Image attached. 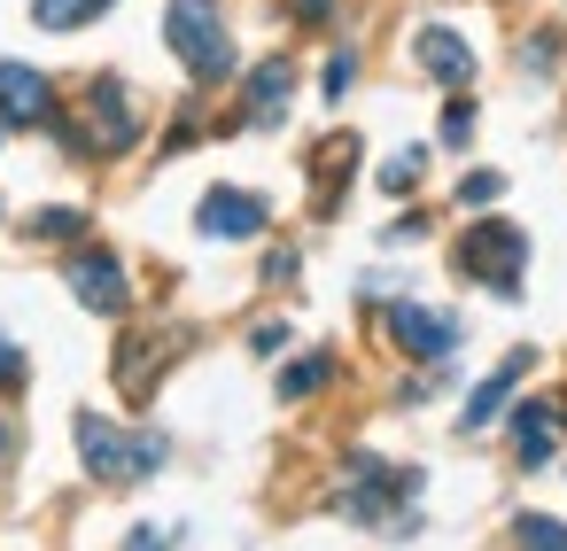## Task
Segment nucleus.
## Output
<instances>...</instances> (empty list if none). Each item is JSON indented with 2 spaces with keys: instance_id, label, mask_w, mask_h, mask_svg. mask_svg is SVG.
I'll use <instances>...</instances> for the list:
<instances>
[{
  "instance_id": "nucleus-1",
  "label": "nucleus",
  "mask_w": 567,
  "mask_h": 551,
  "mask_svg": "<svg viewBox=\"0 0 567 551\" xmlns=\"http://www.w3.org/2000/svg\"><path fill=\"white\" fill-rule=\"evenodd\" d=\"M412 489L420 474L412 466H381V458H350V489H342V512L358 528H381V536H412L420 512H412Z\"/></svg>"
},
{
  "instance_id": "nucleus-2",
  "label": "nucleus",
  "mask_w": 567,
  "mask_h": 551,
  "mask_svg": "<svg viewBox=\"0 0 567 551\" xmlns=\"http://www.w3.org/2000/svg\"><path fill=\"white\" fill-rule=\"evenodd\" d=\"M451 264H458L466 280L497 288V295H520V272H528V233H520L513 218H474V226L458 233Z\"/></svg>"
},
{
  "instance_id": "nucleus-3",
  "label": "nucleus",
  "mask_w": 567,
  "mask_h": 551,
  "mask_svg": "<svg viewBox=\"0 0 567 551\" xmlns=\"http://www.w3.org/2000/svg\"><path fill=\"white\" fill-rule=\"evenodd\" d=\"M164 40L187 63V79H203V86H218L234 71V40H226L218 0H172V9H164Z\"/></svg>"
},
{
  "instance_id": "nucleus-4",
  "label": "nucleus",
  "mask_w": 567,
  "mask_h": 551,
  "mask_svg": "<svg viewBox=\"0 0 567 551\" xmlns=\"http://www.w3.org/2000/svg\"><path fill=\"white\" fill-rule=\"evenodd\" d=\"M71 435H79V458H86L102 481H141V474L164 466V435H125V427H110L102 412H79Z\"/></svg>"
},
{
  "instance_id": "nucleus-5",
  "label": "nucleus",
  "mask_w": 567,
  "mask_h": 551,
  "mask_svg": "<svg viewBox=\"0 0 567 551\" xmlns=\"http://www.w3.org/2000/svg\"><path fill=\"white\" fill-rule=\"evenodd\" d=\"M133 141H141L133 86H125V79H94V94H86V148H94V156H125Z\"/></svg>"
},
{
  "instance_id": "nucleus-6",
  "label": "nucleus",
  "mask_w": 567,
  "mask_h": 551,
  "mask_svg": "<svg viewBox=\"0 0 567 551\" xmlns=\"http://www.w3.org/2000/svg\"><path fill=\"white\" fill-rule=\"evenodd\" d=\"M389 342L420 365H443L458 350V319L451 311H427V303H389Z\"/></svg>"
},
{
  "instance_id": "nucleus-7",
  "label": "nucleus",
  "mask_w": 567,
  "mask_h": 551,
  "mask_svg": "<svg viewBox=\"0 0 567 551\" xmlns=\"http://www.w3.org/2000/svg\"><path fill=\"white\" fill-rule=\"evenodd\" d=\"M63 280H71V295H79L86 311H102V319H117V311L133 303V288H125V264H117L110 249H79Z\"/></svg>"
},
{
  "instance_id": "nucleus-8",
  "label": "nucleus",
  "mask_w": 567,
  "mask_h": 551,
  "mask_svg": "<svg viewBox=\"0 0 567 551\" xmlns=\"http://www.w3.org/2000/svg\"><path fill=\"white\" fill-rule=\"evenodd\" d=\"M265 195H241V187H210L203 195V210H195V226L210 233V241H257L265 233Z\"/></svg>"
},
{
  "instance_id": "nucleus-9",
  "label": "nucleus",
  "mask_w": 567,
  "mask_h": 551,
  "mask_svg": "<svg viewBox=\"0 0 567 551\" xmlns=\"http://www.w3.org/2000/svg\"><path fill=\"white\" fill-rule=\"evenodd\" d=\"M0 125H55V86L32 63H0Z\"/></svg>"
},
{
  "instance_id": "nucleus-10",
  "label": "nucleus",
  "mask_w": 567,
  "mask_h": 551,
  "mask_svg": "<svg viewBox=\"0 0 567 551\" xmlns=\"http://www.w3.org/2000/svg\"><path fill=\"white\" fill-rule=\"evenodd\" d=\"M412 55H420V71H427L435 86H466V79H474V48H466L451 24H420Z\"/></svg>"
},
{
  "instance_id": "nucleus-11",
  "label": "nucleus",
  "mask_w": 567,
  "mask_h": 551,
  "mask_svg": "<svg viewBox=\"0 0 567 551\" xmlns=\"http://www.w3.org/2000/svg\"><path fill=\"white\" fill-rule=\"evenodd\" d=\"M288 94H296V63L272 55V63L249 71V110H241V117H249V125H280V117H288Z\"/></svg>"
},
{
  "instance_id": "nucleus-12",
  "label": "nucleus",
  "mask_w": 567,
  "mask_h": 551,
  "mask_svg": "<svg viewBox=\"0 0 567 551\" xmlns=\"http://www.w3.org/2000/svg\"><path fill=\"white\" fill-rule=\"evenodd\" d=\"M551 443H559V404H520L513 412V450H520V466H544L551 458Z\"/></svg>"
},
{
  "instance_id": "nucleus-13",
  "label": "nucleus",
  "mask_w": 567,
  "mask_h": 551,
  "mask_svg": "<svg viewBox=\"0 0 567 551\" xmlns=\"http://www.w3.org/2000/svg\"><path fill=\"white\" fill-rule=\"evenodd\" d=\"M520 373H528V357H505V365H497V373H489V381H482V388L466 396L458 427H466V435H474V427H489V419H497V412L513 404V381H520Z\"/></svg>"
},
{
  "instance_id": "nucleus-14",
  "label": "nucleus",
  "mask_w": 567,
  "mask_h": 551,
  "mask_svg": "<svg viewBox=\"0 0 567 551\" xmlns=\"http://www.w3.org/2000/svg\"><path fill=\"white\" fill-rule=\"evenodd\" d=\"M172 350H179V342H125V350H117V381H125L133 396H148V381H156V365H164Z\"/></svg>"
},
{
  "instance_id": "nucleus-15",
  "label": "nucleus",
  "mask_w": 567,
  "mask_h": 551,
  "mask_svg": "<svg viewBox=\"0 0 567 551\" xmlns=\"http://www.w3.org/2000/svg\"><path fill=\"white\" fill-rule=\"evenodd\" d=\"M110 9V0H32V24L40 32H79V24H94Z\"/></svg>"
},
{
  "instance_id": "nucleus-16",
  "label": "nucleus",
  "mask_w": 567,
  "mask_h": 551,
  "mask_svg": "<svg viewBox=\"0 0 567 551\" xmlns=\"http://www.w3.org/2000/svg\"><path fill=\"white\" fill-rule=\"evenodd\" d=\"M513 543H520V551H567V520H551V512H520V520H513Z\"/></svg>"
},
{
  "instance_id": "nucleus-17",
  "label": "nucleus",
  "mask_w": 567,
  "mask_h": 551,
  "mask_svg": "<svg viewBox=\"0 0 567 551\" xmlns=\"http://www.w3.org/2000/svg\"><path fill=\"white\" fill-rule=\"evenodd\" d=\"M327 373H334V357H303V365H288V373H280V404H303L311 388H327Z\"/></svg>"
},
{
  "instance_id": "nucleus-18",
  "label": "nucleus",
  "mask_w": 567,
  "mask_h": 551,
  "mask_svg": "<svg viewBox=\"0 0 567 551\" xmlns=\"http://www.w3.org/2000/svg\"><path fill=\"white\" fill-rule=\"evenodd\" d=\"M350 156H358V141H327L319 148V202H334V187L350 179Z\"/></svg>"
},
{
  "instance_id": "nucleus-19",
  "label": "nucleus",
  "mask_w": 567,
  "mask_h": 551,
  "mask_svg": "<svg viewBox=\"0 0 567 551\" xmlns=\"http://www.w3.org/2000/svg\"><path fill=\"white\" fill-rule=\"evenodd\" d=\"M420 171H427V156H420V148H404L396 164H381V187H389V195H412V187H420Z\"/></svg>"
},
{
  "instance_id": "nucleus-20",
  "label": "nucleus",
  "mask_w": 567,
  "mask_h": 551,
  "mask_svg": "<svg viewBox=\"0 0 567 551\" xmlns=\"http://www.w3.org/2000/svg\"><path fill=\"white\" fill-rule=\"evenodd\" d=\"M32 233H40V241H79V233H86V210H40Z\"/></svg>"
},
{
  "instance_id": "nucleus-21",
  "label": "nucleus",
  "mask_w": 567,
  "mask_h": 551,
  "mask_svg": "<svg viewBox=\"0 0 567 551\" xmlns=\"http://www.w3.org/2000/svg\"><path fill=\"white\" fill-rule=\"evenodd\" d=\"M505 195V179L497 171H474V179H458V210H482V202H497Z\"/></svg>"
},
{
  "instance_id": "nucleus-22",
  "label": "nucleus",
  "mask_w": 567,
  "mask_h": 551,
  "mask_svg": "<svg viewBox=\"0 0 567 551\" xmlns=\"http://www.w3.org/2000/svg\"><path fill=\"white\" fill-rule=\"evenodd\" d=\"M466 133H474V110H466V102H451V110H443V141H451V148H466Z\"/></svg>"
},
{
  "instance_id": "nucleus-23",
  "label": "nucleus",
  "mask_w": 567,
  "mask_h": 551,
  "mask_svg": "<svg viewBox=\"0 0 567 551\" xmlns=\"http://www.w3.org/2000/svg\"><path fill=\"white\" fill-rule=\"evenodd\" d=\"M249 350H257V357H280V350H288V326H280V319H265V326L249 334Z\"/></svg>"
},
{
  "instance_id": "nucleus-24",
  "label": "nucleus",
  "mask_w": 567,
  "mask_h": 551,
  "mask_svg": "<svg viewBox=\"0 0 567 551\" xmlns=\"http://www.w3.org/2000/svg\"><path fill=\"white\" fill-rule=\"evenodd\" d=\"M172 543H179V536H172V528H156V520H148V528H133V536H125V551H172Z\"/></svg>"
},
{
  "instance_id": "nucleus-25",
  "label": "nucleus",
  "mask_w": 567,
  "mask_h": 551,
  "mask_svg": "<svg viewBox=\"0 0 567 551\" xmlns=\"http://www.w3.org/2000/svg\"><path fill=\"white\" fill-rule=\"evenodd\" d=\"M17 381H24V350L0 334V388H17Z\"/></svg>"
},
{
  "instance_id": "nucleus-26",
  "label": "nucleus",
  "mask_w": 567,
  "mask_h": 551,
  "mask_svg": "<svg viewBox=\"0 0 567 551\" xmlns=\"http://www.w3.org/2000/svg\"><path fill=\"white\" fill-rule=\"evenodd\" d=\"M350 79H358V55H334V63H327V94H342Z\"/></svg>"
},
{
  "instance_id": "nucleus-27",
  "label": "nucleus",
  "mask_w": 567,
  "mask_h": 551,
  "mask_svg": "<svg viewBox=\"0 0 567 551\" xmlns=\"http://www.w3.org/2000/svg\"><path fill=\"white\" fill-rule=\"evenodd\" d=\"M265 280H296V249H272L265 257Z\"/></svg>"
},
{
  "instance_id": "nucleus-28",
  "label": "nucleus",
  "mask_w": 567,
  "mask_h": 551,
  "mask_svg": "<svg viewBox=\"0 0 567 551\" xmlns=\"http://www.w3.org/2000/svg\"><path fill=\"white\" fill-rule=\"evenodd\" d=\"M327 9H334V0H296V17H303V24H319Z\"/></svg>"
},
{
  "instance_id": "nucleus-29",
  "label": "nucleus",
  "mask_w": 567,
  "mask_h": 551,
  "mask_svg": "<svg viewBox=\"0 0 567 551\" xmlns=\"http://www.w3.org/2000/svg\"><path fill=\"white\" fill-rule=\"evenodd\" d=\"M9 450H17V435H9V427H0V458H9Z\"/></svg>"
}]
</instances>
